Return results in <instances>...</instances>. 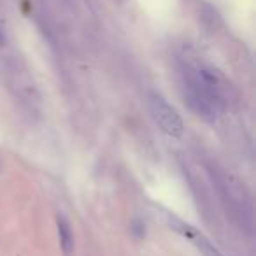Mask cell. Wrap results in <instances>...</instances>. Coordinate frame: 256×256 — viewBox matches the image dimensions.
Returning a JSON list of instances; mask_svg holds the SVG:
<instances>
[{
    "label": "cell",
    "instance_id": "obj_1",
    "mask_svg": "<svg viewBox=\"0 0 256 256\" xmlns=\"http://www.w3.org/2000/svg\"><path fill=\"white\" fill-rule=\"evenodd\" d=\"M181 76L182 95L196 116L206 121H214L218 114L228 109L232 88L220 72L209 67L184 64Z\"/></svg>",
    "mask_w": 256,
    "mask_h": 256
},
{
    "label": "cell",
    "instance_id": "obj_2",
    "mask_svg": "<svg viewBox=\"0 0 256 256\" xmlns=\"http://www.w3.org/2000/svg\"><path fill=\"white\" fill-rule=\"evenodd\" d=\"M218 188L223 196V202L226 210H230V214L238 220V224L242 226L251 228L252 224V207L249 195L246 192V188L237 181V179L230 178L226 174H220L216 178Z\"/></svg>",
    "mask_w": 256,
    "mask_h": 256
},
{
    "label": "cell",
    "instance_id": "obj_3",
    "mask_svg": "<svg viewBox=\"0 0 256 256\" xmlns=\"http://www.w3.org/2000/svg\"><path fill=\"white\" fill-rule=\"evenodd\" d=\"M148 106H150L151 116H153L154 123L160 126L162 132H165L170 137L182 136L184 124H182L181 116H179V112L167 102V100L162 98L160 95H150Z\"/></svg>",
    "mask_w": 256,
    "mask_h": 256
},
{
    "label": "cell",
    "instance_id": "obj_4",
    "mask_svg": "<svg viewBox=\"0 0 256 256\" xmlns=\"http://www.w3.org/2000/svg\"><path fill=\"white\" fill-rule=\"evenodd\" d=\"M168 221H170V228H174V230L179 232L182 237H186L188 240H192L204 256H223V252H221L220 249L212 244V242L207 240L200 232H196L195 228H192L190 224L182 223V221L178 220V218H170Z\"/></svg>",
    "mask_w": 256,
    "mask_h": 256
},
{
    "label": "cell",
    "instance_id": "obj_5",
    "mask_svg": "<svg viewBox=\"0 0 256 256\" xmlns=\"http://www.w3.org/2000/svg\"><path fill=\"white\" fill-rule=\"evenodd\" d=\"M56 224H58V237H60L62 251H64L65 256H72L76 244H74V234L70 230V223L67 221V218L60 214L56 218Z\"/></svg>",
    "mask_w": 256,
    "mask_h": 256
},
{
    "label": "cell",
    "instance_id": "obj_6",
    "mask_svg": "<svg viewBox=\"0 0 256 256\" xmlns=\"http://www.w3.org/2000/svg\"><path fill=\"white\" fill-rule=\"evenodd\" d=\"M132 232L136 234L137 238H142L144 237V224L140 223V221H136V223H134V226H132Z\"/></svg>",
    "mask_w": 256,
    "mask_h": 256
},
{
    "label": "cell",
    "instance_id": "obj_7",
    "mask_svg": "<svg viewBox=\"0 0 256 256\" xmlns=\"http://www.w3.org/2000/svg\"><path fill=\"white\" fill-rule=\"evenodd\" d=\"M6 42V36H4V28H2V23H0V46Z\"/></svg>",
    "mask_w": 256,
    "mask_h": 256
}]
</instances>
